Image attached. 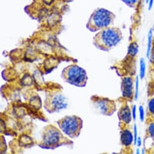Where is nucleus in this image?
Here are the masks:
<instances>
[{"instance_id": "12", "label": "nucleus", "mask_w": 154, "mask_h": 154, "mask_svg": "<svg viewBox=\"0 0 154 154\" xmlns=\"http://www.w3.org/2000/svg\"><path fill=\"white\" fill-rule=\"evenodd\" d=\"M147 112L149 114L148 117L154 119V97L150 99L148 101Z\"/></svg>"}, {"instance_id": "13", "label": "nucleus", "mask_w": 154, "mask_h": 154, "mask_svg": "<svg viewBox=\"0 0 154 154\" xmlns=\"http://www.w3.org/2000/svg\"><path fill=\"white\" fill-rule=\"evenodd\" d=\"M130 8L136 9L138 7L141 0H120Z\"/></svg>"}, {"instance_id": "5", "label": "nucleus", "mask_w": 154, "mask_h": 154, "mask_svg": "<svg viewBox=\"0 0 154 154\" xmlns=\"http://www.w3.org/2000/svg\"><path fill=\"white\" fill-rule=\"evenodd\" d=\"M59 129L63 134L71 138L78 137L83 128L82 119L77 116H67L57 122Z\"/></svg>"}, {"instance_id": "2", "label": "nucleus", "mask_w": 154, "mask_h": 154, "mask_svg": "<svg viewBox=\"0 0 154 154\" xmlns=\"http://www.w3.org/2000/svg\"><path fill=\"white\" fill-rule=\"evenodd\" d=\"M122 39L121 29L111 26L98 32L93 38V44L98 49L108 51L117 46Z\"/></svg>"}, {"instance_id": "16", "label": "nucleus", "mask_w": 154, "mask_h": 154, "mask_svg": "<svg viewBox=\"0 0 154 154\" xmlns=\"http://www.w3.org/2000/svg\"><path fill=\"white\" fill-rule=\"evenodd\" d=\"M139 114L140 120L141 122H143L144 120V111L142 105H140L139 107Z\"/></svg>"}, {"instance_id": "9", "label": "nucleus", "mask_w": 154, "mask_h": 154, "mask_svg": "<svg viewBox=\"0 0 154 154\" xmlns=\"http://www.w3.org/2000/svg\"><path fill=\"white\" fill-rule=\"evenodd\" d=\"M118 116L121 125H128L131 122L132 114L129 106L126 102L123 103L120 107L118 112Z\"/></svg>"}, {"instance_id": "7", "label": "nucleus", "mask_w": 154, "mask_h": 154, "mask_svg": "<svg viewBox=\"0 0 154 154\" xmlns=\"http://www.w3.org/2000/svg\"><path fill=\"white\" fill-rule=\"evenodd\" d=\"M91 100L97 111L103 116H111L117 110L116 102L108 97L95 95L91 97Z\"/></svg>"}, {"instance_id": "17", "label": "nucleus", "mask_w": 154, "mask_h": 154, "mask_svg": "<svg viewBox=\"0 0 154 154\" xmlns=\"http://www.w3.org/2000/svg\"><path fill=\"white\" fill-rule=\"evenodd\" d=\"M138 95V77L136 78L135 81V99L137 100Z\"/></svg>"}, {"instance_id": "19", "label": "nucleus", "mask_w": 154, "mask_h": 154, "mask_svg": "<svg viewBox=\"0 0 154 154\" xmlns=\"http://www.w3.org/2000/svg\"><path fill=\"white\" fill-rule=\"evenodd\" d=\"M132 119L135 120H136V105H133L132 110Z\"/></svg>"}, {"instance_id": "1", "label": "nucleus", "mask_w": 154, "mask_h": 154, "mask_svg": "<svg viewBox=\"0 0 154 154\" xmlns=\"http://www.w3.org/2000/svg\"><path fill=\"white\" fill-rule=\"evenodd\" d=\"M62 132L54 125L46 126L42 131L39 146L45 149H54L62 146L72 145L73 143Z\"/></svg>"}, {"instance_id": "3", "label": "nucleus", "mask_w": 154, "mask_h": 154, "mask_svg": "<svg viewBox=\"0 0 154 154\" xmlns=\"http://www.w3.org/2000/svg\"><path fill=\"white\" fill-rule=\"evenodd\" d=\"M115 19L116 15L113 12L104 8H99L91 15L86 26L91 32H99L112 26Z\"/></svg>"}, {"instance_id": "14", "label": "nucleus", "mask_w": 154, "mask_h": 154, "mask_svg": "<svg viewBox=\"0 0 154 154\" xmlns=\"http://www.w3.org/2000/svg\"><path fill=\"white\" fill-rule=\"evenodd\" d=\"M146 72V63L143 58H141L140 61V78L143 79L145 76Z\"/></svg>"}, {"instance_id": "10", "label": "nucleus", "mask_w": 154, "mask_h": 154, "mask_svg": "<svg viewBox=\"0 0 154 154\" xmlns=\"http://www.w3.org/2000/svg\"><path fill=\"white\" fill-rule=\"evenodd\" d=\"M134 141L132 132L129 128H124L122 129L120 132V142L123 146L126 148L129 147Z\"/></svg>"}, {"instance_id": "4", "label": "nucleus", "mask_w": 154, "mask_h": 154, "mask_svg": "<svg viewBox=\"0 0 154 154\" xmlns=\"http://www.w3.org/2000/svg\"><path fill=\"white\" fill-rule=\"evenodd\" d=\"M61 77L66 82L78 87H85L88 79L86 70L75 64L65 67Z\"/></svg>"}, {"instance_id": "15", "label": "nucleus", "mask_w": 154, "mask_h": 154, "mask_svg": "<svg viewBox=\"0 0 154 154\" xmlns=\"http://www.w3.org/2000/svg\"><path fill=\"white\" fill-rule=\"evenodd\" d=\"M149 59H150V62L153 67L154 66V35L152 36V44H151V48L150 51V56Z\"/></svg>"}, {"instance_id": "11", "label": "nucleus", "mask_w": 154, "mask_h": 154, "mask_svg": "<svg viewBox=\"0 0 154 154\" xmlns=\"http://www.w3.org/2000/svg\"><path fill=\"white\" fill-rule=\"evenodd\" d=\"M149 118V120L147 121V129L146 133L149 138H152L154 141V119Z\"/></svg>"}, {"instance_id": "6", "label": "nucleus", "mask_w": 154, "mask_h": 154, "mask_svg": "<svg viewBox=\"0 0 154 154\" xmlns=\"http://www.w3.org/2000/svg\"><path fill=\"white\" fill-rule=\"evenodd\" d=\"M66 98L60 91L53 90L47 92L44 103L45 109L49 113L59 112L67 107Z\"/></svg>"}, {"instance_id": "18", "label": "nucleus", "mask_w": 154, "mask_h": 154, "mask_svg": "<svg viewBox=\"0 0 154 154\" xmlns=\"http://www.w3.org/2000/svg\"><path fill=\"white\" fill-rule=\"evenodd\" d=\"M134 143L135 144H137V126L136 125H135L134 126Z\"/></svg>"}, {"instance_id": "8", "label": "nucleus", "mask_w": 154, "mask_h": 154, "mask_svg": "<svg viewBox=\"0 0 154 154\" xmlns=\"http://www.w3.org/2000/svg\"><path fill=\"white\" fill-rule=\"evenodd\" d=\"M134 82V79L131 75L124 76L122 80L121 91L122 97L129 102H132L135 98Z\"/></svg>"}]
</instances>
